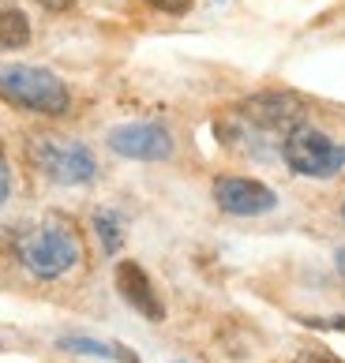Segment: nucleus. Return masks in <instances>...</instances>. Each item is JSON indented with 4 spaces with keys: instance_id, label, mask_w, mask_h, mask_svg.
I'll return each instance as SVG.
<instances>
[{
    "instance_id": "1",
    "label": "nucleus",
    "mask_w": 345,
    "mask_h": 363,
    "mask_svg": "<svg viewBox=\"0 0 345 363\" xmlns=\"http://www.w3.org/2000/svg\"><path fill=\"white\" fill-rule=\"evenodd\" d=\"M0 101L38 116H64L72 109V90L60 75L34 64H4L0 68Z\"/></svg>"
},
{
    "instance_id": "2",
    "label": "nucleus",
    "mask_w": 345,
    "mask_h": 363,
    "mask_svg": "<svg viewBox=\"0 0 345 363\" xmlns=\"http://www.w3.org/2000/svg\"><path fill=\"white\" fill-rule=\"evenodd\" d=\"M16 259L26 274L42 277V281H57L64 274H72L79 259H83V247H79V236L68 225L60 221H42L34 228H26L16 244Z\"/></svg>"
},
{
    "instance_id": "3",
    "label": "nucleus",
    "mask_w": 345,
    "mask_h": 363,
    "mask_svg": "<svg viewBox=\"0 0 345 363\" xmlns=\"http://www.w3.org/2000/svg\"><path fill=\"white\" fill-rule=\"evenodd\" d=\"M282 161L297 177L308 180H330L345 169V143L330 139L327 131L312 128L308 120L297 128H289L282 135Z\"/></svg>"
},
{
    "instance_id": "4",
    "label": "nucleus",
    "mask_w": 345,
    "mask_h": 363,
    "mask_svg": "<svg viewBox=\"0 0 345 363\" xmlns=\"http://www.w3.org/2000/svg\"><path fill=\"white\" fill-rule=\"evenodd\" d=\"M31 157L53 184L64 187H83L98 177V161L90 154V146L72 139H34Z\"/></svg>"
},
{
    "instance_id": "5",
    "label": "nucleus",
    "mask_w": 345,
    "mask_h": 363,
    "mask_svg": "<svg viewBox=\"0 0 345 363\" xmlns=\"http://www.w3.org/2000/svg\"><path fill=\"white\" fill-rule=\"evenodd\" d=\"M233 120L244 131H256V135H285L289 128L304 124V101L285 90H267V94H256V98L241 101Z\"/></svg>"
},
{
    "instance_id": "6",
    "label": "nucleus",
    "mask_w": 345,
    "mask_h": 363,
    "mask_svg": "<svg viewBox=\"0 0 345 363\" xmlns=\"http://www.w3.org/2000/svg\"><path fill=\"white\" fill-rule=\"evenodd\" d=\"M105 146L121 157L131 161H169L172 157V135L169 128L150 124V120H136V124H116L109 135H105Z\"/></svg>"
},
{
    "instance_id": "7",
    "label": "nucleus",
    "mask_w": 345,
    "mask_h": 363,
    "mask_svg": "<svg viewBox=\"0 0 345 363\" xmlns=\"http://www.w3.org/2000/svg\"><path fill=\"white\" fill-rule=\"evenodd\" d=\"M214 203L221 213H233V218H263V213L278 206V195L263 180L225 172V177L214 180Z\"/></svg>"
},
{
    "instance_id": "8",
    "label": "nucleus",
    "mask_w": 345,
    "mask_h": 363,
    "mask_svg": "<svg viewBox=\"0 0 345 363\" xmlns=\"http://www.w3.org/2000/svg\"><path fill=\"white\" fill-rule=\"evenodd\" d=\"M116 292L124 296V303L131 307V311H139L143 318L150 322H162L165 318V307H162V296H158V289L150 285L147 270H143L139 262H121L116 266Z\"/></svg>"
},
{
    "instance_id": "9",
    "label": "nucleus",
    "mask_w": 345,
    "mask_h": 363,
    "mask_svg": "<svg viewBox=\"0 0 345 363\" xmlns=\"http://www.w3.org/2000/svg\"><path fill=\"white\" fill-rule=\"evenodd\" d=\"M31 19L16 0H0V52H19L31 45Z\"/></svg>"
},
{
    "instance_id": "10",
    "label": "nucleus",
    "mask_w": 345,
    "mask_h": 363,
    "mask_svg": "<svg viewBox=\"0 0 345 363\" xmlns=\"http://www.w3.org/2000/svg\"><path fill=\"white\" fill-rule=\"evenodd\" d=\"M64 352H83V356H94V359H124V363H136V356L128 348H116V345H105V341H90V337H60Z\"/></svg>"
},
{
    "instance_id": "11",
    "label": "nucleus",
    "mask_w": 345,
    "mask_h": 363,
    "mask_svg": "<svg viewBox=\"0 0 345 363\" xmlns=\"http://www.w3.org/2000/svg\"><path fill=\"white\" fill-rule=\"evenodd\" d=\"M94 233H98V240H102V247L109 251V255H116L121 251V218H116L113 210H98L94 213Z\"/></svg>"
},
{
    "instance_id": "12",
    "label": "nucleus",
    "mask_w": 345,
    "mask_h": 363,
    "mask_svg": "<svg viewBox=\"0 0 345 363\" xmlns=\"http://www.w3.org/2000/svg\"><path fill=\"white\" fill-rule=\"evenodd\" d=\"M154 11H162V16H188L192 0H147Z\"/></svg>"
},
{
    "instance_id": "13",
    "label": "nucleus",
    "mask_w": 345,
    "mask_h": 363,
    "mask_svg": "<svg viewBox=\"0 0 345 363\" xmlns=\"http://www.w3.org/2000/svg\"><path fill=\"white\" fill-rule=\"evenodd\" d=\"M8 195H11V177H8V165L0 161V206L8 203Z\"/></svg>"
},
{
    "instance_id": "14",
    "label": "nucleus",
    "mask_w": 345,
    "mask_h": 363,
    "mask_svg": "<svg viewBox=\"0 0 345 363\" xmlns=\"http://www.w3.org/2000/svg\"><path fill=\"white\" fill-rule=\"evenodd\" d=\"M34 4H42L45 11H68L75 8V0H34Z\"/></svg>"
},
{
    "instance_id": "15",
    "label": "nucleus",
    "mask_w": 345,
    "mask_h": 363,
    "mask_svg": "<svg viewBox=\"0 0 345 363\" xmlns=\"http://www.w3.org/2000/svg\"><path fill=\"white\" fill-rule=\"evenodd\" d=\"M300 363H338V359L330 356V352H304Z\"/></svg>"
},
{
    "instance_id": "16",
    "label": "nucleus",
    "mask_w": 345,
    "mask_h": 363,
    "mask_svg": "<svg viewBox=\"0 0 345 363\" xmlns=\"http://www.w3.org/2000/svg\"><path fill=\"white\" fill-rule=\"evenodd\" d=\"M338 274L345 277V251H338Z\"/></svg>"
},
{
    "instance_id": "17",
    "label": "nucleus",
    "mask_w": 345,
    "mask_h": 363,
    "mask_svg": "<svg viewBox=\"0 0 345 363\" xmlns=\"http://www.w3.org/2000/svg\"><path fill=\"white\" fill-rule=\"evenodd\" d=\"M0 161H4V146H0Z\"/></svg>"
},
{
    "instance_id": "18",
    "label": "nucleus",
    "mask_w": 345,
    "mask_h": 363,
    "mask_svg": "<svg viewBox=\"0 0 345 363\" xmlns=\"http://www.w3.org/2000/svg\"><path fill=\"white\" fill-rule=\"evenodd\" d=\"M341 213H345V210H341Z\"/></svg>"
}]
</instances>
